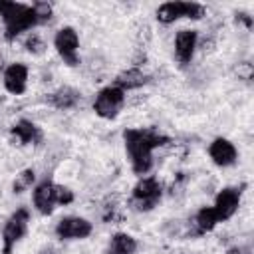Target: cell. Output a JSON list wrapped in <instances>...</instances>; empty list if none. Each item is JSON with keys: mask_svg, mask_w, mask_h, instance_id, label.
I'll return each mask as SVG.
<instances>
[{"mask_svg": "<svg viewBox=\"0 0 254 254\" xmlns=\"http://www.w3.org/2000/svg\"><path fill=\"white\" fill-rule=\"evenodd\" d=\"M81 101V93L69 85H64L60 89H56L54 93L48 95V103L54 105L56 109H73L77 103Z\"/></svg>", "mask_w": 254, "mask_h": 254, "instance_id": "16", "label": "cell"}, {"mask_svg": "<svg viewBox=\"0 0 254 254\" xmlns=\"http://www.w3.org/2000/svg\"><path fill=\"white\" fill-rule=\"evenodd\" d=\"M91 222L81 216H64L56 224V236L60 240H83L91 234Z\"/></svg>", "mask_w": 254, "mask_h": 254, "instance_id": "8", "label": "cell"}, {"mask_svg": "<svg viewBox=\"0 0 254 254\" xmlns=\"http://www.w3.org/2000/svg\"><path fill=\"white\" fill-rule=\"evenodd\" d=\"M196 44H198V32L196 30H189L183 28L177 32L175 36V58L179 62L181 67H187L196 52Z\"/></svg>", "mask_w": 254, "mask_h": 254, "instance_id": "9", "label": "cell"}, {"mask_svg": "<svg viewBox=\"0 0 254 254\" xmlns=\"http://www.w3.org/2000/svg\"><path fill=\"white\" fill-rule=\"evenodd\" d=\"M24 50H26L28 54H32V56H42V54L46 52V42L42 40L40 34L30 32V34L24 38Z\"/></svg>", "mask_w": 254, "mask_h": 254, "instance_id": "20", "label": "cell"}, {"mask_svg": "<svg viewBox=\"0 0 254 254\" xmlns=\"http://www.w3.org/2000/svg\"><path fill=\"white\" fill-rule=\"evenodd\" d=\"M234 20H236V24H244L246 30H252V24H254V22H252V16H250V14H246V12H238Z\"/></svg>", "mask_w": 254, "mask_h": 254, "instance_id": "24", "label": "cell"}, {"mask_svg": "<svg viewBox=\"0 0 254 254\" xmlns=\"http://www.w3.org/2000/svg\"><path fill=\"white\" fill-rule=\"evenodd\" d=\"M0 18L4 22V38L8 42H14L20 34L40 26L32 4L0 0Z\"/></svg>", "mask_w": 254, "mask_h": 254, "instance_id": "2", "label": "cell"}, {"mask_svg": "<svg viewBox=\"0 0 254 254\" xmlns=\"http://www.w3.org/2000/svg\"><path fill=\"white\" fill-rule=\"evenodd\" d=\"M125 151L131 161V169L135 175L143 177L153 169V151L171 143V139L163 133H159L153 127H141V129H125L123 131Z\"/></svg>", "mask_w": 254, "mask_h": 254, "instance_id": "1", "label": "cell"}, {"mask_svg": "<svg viewBox=\"0 0 254 254\" xmlns=\"http://www.w3.org/2000/svg\"><path fill=\"white\" fill-rule=\"evenodd\" d=\"M2 81L8 93L12 95H22L28 87V65L22 62H14L10 65H6L4 73H2Z\"/></svg>", "mask_w": 254, "mask_h": 254, "instance_id": "12", "label": "cell"}, {"mask_svg": "<svg viewBox=\"0 0 254 254\" xmlns=\"http://www.w3.org/2000/svg\"><path fill=\"white\" fill-rule=\"evenodd\" d=\"M147 81H149V75L147 73H143L139 67H129V69L117 73V77L113 79V85H117L123 91H129V89L143 87Z\"/></svg>", "mask_w": 254, "mask_h": 254, "instance_id": "17", "label": "cell"}, {"mask_svg": "<svg viewBox=\"0 0 254 254\" xmlns=\"http://www.w3.org/2000/svg\"><path fill=\"white\" fill-rule=\"evenodd\" d=\"M224 254H248V250L242 248V246H232V248H228Z\"/></svg>", "mask_w": 254, "mask_h": 254, "instance_id": "26", "label": "cell"}, {"mask_svg": "<svg viewBox=\"0 0 254 254\" xmlns=\"http://www.w3.org/2000/svg\"><path fill=\"white\" fill-rule=\"evenodd\" d=\"M32 200H34V206L40 214L50 216L58 204L56 202V183L52 179L40 181L32 190Z\"/></svg>", "mask_w": 254, "mask_h": 254, "instance_id": "11", "label": "cell"}, {"mask_svg": "<svg viewBox=\"0 0 254 254\" xmlns=\"http://www.w3.org/2000/svg\"><path fill=\"white\" fill-rule=\"evenodd\" d=\"M56 202L62 206H67L73 202V190L64 185H56Z\"/></svg>", "mask_w": 254, "mask_h": 254, "instance_id": "22", "label": "cell"}, {"mask_svg": "<svg viewBox=\"0 0 254 254\" xmlns=\"http://www.w3.org/2000/svg\"><path fill=\"white\" fill-rule=\"evenodd\" d=\"M40 254H58V252H56V248H52V246H44V248L40 250Z\"/></svg>", "mask_w": 254, "mask_h": 254, "instance_id": "27", "label": "cell"}, {"mask_svg": "<svg viewBox=\"0 0 254 254\" xmlns=\"http://www.w3.org/2000/svg\"><path fill=\"white\" fill-rule=\"evenodd\" d=\"M218 222H220V220H218V216H216V212H214L212 206H200V208L194 212V216L190 218V226H192V228H189V236L206 234V232H210Z\"/></svg>", "mask_w": 254, "mask_h": 254, "instance_id": "15", "label": "cell"}, {"mask_svg": "<svg viewBox=\"0 0 254 254\" xmlns=\"http://www.w3.org/2000/svg\"><path fill=\"white\" fill-rule=\"evenodd\" d=\"M236 71H238V77H240V79H246V81H250V79H252V73H254L250 62H240L238 67H236Z\"/></svg>", "mask_w": 254, "mask_h": 254, "instance_id": "23", "label": "cell"}, {"mask_svg": "<svg viewBox=\"0 0 254 254\" xmlns=\"http://www.w3.org/2000/svg\"><path fill=\"white\" fill-rule=\"evenodd\" d=\"M107 252H111V254H135L137 252V240L127 232H115L109 240Z\"/></svg>", "mask_w": 254, "mask_h": 254, "instance_id": "18", "label": "cell"}, {"mask_svg": "<svg viewBox=\"0 0 254 254\" xmlns=\"http://www.w3.org/2000/svg\"><path fill=\"white\" fill-rule=\"evenodd\" d=\"M161 198H163V185L159 183V179L157 177H141L139 183L133 187L129 204L139 212H149L159 204Z\"/></svg>", "mask_w": 254, "mask_h": 254, "instance_id": "3", "label": "cell"}, {"mask_svg": "<svg viewBox=\"0 0 254 254\" xmlns=\"http://www.w3.org/2000/svg\"><path fill=\"white\" fill-rule=\"evenodd\" d=\"M54 48H56V52L60 54V58L64 60L65 65H69V67L79 65V54H77L79 36H77V32L71 26H64V28H60L56 32Z\"/></svg>", "mask_w": 254, "mask_h": 254, "instance_id": "7", "label": "cell"}, {"mask_svg": "<svg viewBox=\"0 0 254 254\" xmlns=\"http://www.w3.org/2000/svg\"><path fill=\"white\" fill-rule=\"evenodd\" d=\"M32 8H34L40 24H48L52 20V16H54V8H52L50 2H34Z\"/></svg>", "mask_w": 254, "mask_h": 254, "instance_id": "21", "label": "cell"}, {"mask_svg": "<svg viewBox=\"0 0 254 254\" xmlns=\"http://www.w3.org/2000/svg\"><path fill=\"white\" fill-rule=\"evenodd\" d=\"M34 183H36V173H34V169H24V171L16 177V181H14V185H12V190H14V194H20V192L28 190Z\"/></svg>", "mask_w": 254, "mask_h": 254, "instance_id": "19", "label": "cell"}, {"mask_svg": "<svg viewBox=\"0 0 254 254\" xmlns=\"http://www.w3.org/2000/svg\"><path fill=\"white\" fill-rule=\"evenodd\" d=\"M105 254H111V252H107V250H105Z\"/></svg>", "mask_w": 254, "mask_h": 254, "instance_id": "28", "label": "cell"}, {"mask_svg": "<svg viewBox=\"0 0 254 254\" xmlns=\"http://www.w3.org/2000/svg\"><path fill=\"white\" fill-rule=\"evenodd\" d=\"M196 48H200L202 52H212V48H214V38H212V36L204 38L200 44H196Z\"/></svg>", "mask_w": 254, "mask_h": 254, "instance_id": "25", "label": "cell"}, {"mask_svg": "<svg viewBox=\"0 0 254 254\" xmlns=\"http://www.w3.org/2000/svg\"><path fill=\"white\" fill-rule=\"evenodd\" d=\"M206 8L198 2H165L157 8V20L161 24H173L181 18L200 20Z\"/></svg>", "mask_w": 254, "mask_h": 254, "instance_id": "6", "label": "cell"}, {"mask_svg": "<svg viewBox=\"0 0 254 254\" xmlns=\"http://www.w3.org/2000/svg\"><path fill=\"white\" fill-rule=\"evenodd\" d=\"M10 133L16 137V141L20 145H40L42 139H44V133L42 129L30 121V119H20L16 121L12 127H10Z\"/></svg>", "mask_w": 254, "mask_h": 254, "instance_id": "14", "label": "cell"}, {"mask_svg": "<svg viewBox=\"0 0 254 254\" xmlns=\"http://www.w3.org/2000/svg\"><path fill=\"white\" fill-rule=\"evenodd\" d=\"M30 222V210L26 206L18 208L10 214V218L4 222L2 228V254H12L14 246L24 238Z\"/></svg>", "mask_w": 254, "mask_h": 254, "instance_id": "4", "label": "cell"}, {"mask_svg": "<svg viewBox=\"0 0 254 254\" xmlns=\"http://www.w3.org/2000/svg\"><path fill=\"white\" fill-rule=\"evenodd\" d=\"M240 196H242V190L238 187H226V189L218 190L212 208H214V212H216L220 222H224V220L234 216V212L240 206Z\"/></svg>", "mask_w": 254, "mask_h": 254, "instance_id": "10", "label": "cell"}, {"mask_svg": "<svg viewBox=\"0 0 254 254\" xmlns=\"http://www.w3.org/2000/svg\"><path fill=\"white\" fill-rule=\"evenodd\" d=\"M208 157L216 167H232L238 161V151L234 147L232 141L224 139V137H216L210 145H208Z\"/></svg>", "mask_w": 254, "mask_h": 254, "instance_id": "13", "label": "cell"}, {"mask_svg": "<svg viewBox=\"0 0 254 254\" xmlns=\"http://www.w3.org/2000/svg\"><path fill=\"white\" fill-rule=\"evenodd\" d=\"M123 105H125V91L113 83L99 89L93 99V111L101 119H115Z\"/></svg>", "mask_w": 254, "mask_h": 254, "instance_id": "5", "label": "cell"}]
</instances>
